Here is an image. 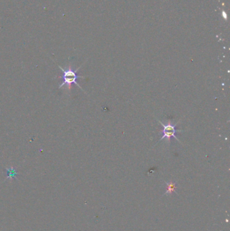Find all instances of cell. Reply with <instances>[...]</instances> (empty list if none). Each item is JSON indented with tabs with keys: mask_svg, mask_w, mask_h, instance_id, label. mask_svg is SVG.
Returning <instances> with one entry per match:
<instances>
[{
	"mask_svg": "<svg viewBox=\"0 0 230 231\" xmlns=\"http://www.w3.org/2000/svg\"><path fill=\"white\" fill-rule=\"evenodd\" d=\"M82 66V65H81L79 68H77L76 70H73V68H72L70 64L67 69H64L62 68V66L58 65L59 68L60 70H62V72H63V77H62L63 81H62V83L59 85V88H62V87H64V86H66V87L68 88L67 89L68 90V91L70 92L71 90V87H72V84H75V85L78 86L82 91H85L82 89V88L80 87V85L77 83V79H78V78H82V79L85 78V77L78 76V75L77 74V72H78V70L80 68V67Z\"/></svg>",
	"mask_w": 230,
	"mask_h": 231,
	"instance_id": "obj_1",
	"label": "cell"
},
{
	"mask_svg": "<svg viewBox=\"0 0 230 231\" xmlns=\"http://www.w3.org/2000/svg\"><path fill=\"white\" fill-rule=\"evenodd\" d=\"M158 121L163 127V130L162 131L163 136L159 141H162L163 139H166L167 140L168 143H170V141H171V138L173 137L174 139H175L176 140H177V141H179V143H182L181 141H180V140L178 139L177 136L175 135L176 133L181 132L182 131L181 130H177V129H176V125L178 124V123H179V122H178V123H176V124H173L170 121H169L167 124H164L163 123L161 122L160 120H158Z\"/></svg>",
	"mask_w": 230,
	"mask_h": 231,
	"instance_id": "obj_2",
	"label": "cell"
},
{
	"mask_svg": "<svg viewBox=\"0 0 230 231\" xmlns=\"http://www.w3.org/2000/svg\"><path fill=\"white\" fill-rule=\"evenodd\" d=\"M165 184L167 185V191L165 193V195H170L173 193V192H176L175 189H176V184L173 182L170 183H167L165 182Z\"/></svg>",
	"mask_w": 230,
	"mask_h": 231,
	"instance_id": "obj_3",
	"label": "cell"
},
{
	"mask_svg": "<svg viewBox=\"0 0 230 231\" xmlns=\"http://www.w3.org/2000/svg\"><path fill=\"white\" fill-rule=\"evenodd\" d=\"M6 171H7L8 173V178H16L18 173H17L16 170H15V168L14 167L6 168Z\"/></svg>",
	"mask_w": 230,
	"mask_h": 231,
	"instance_id": "obj_4",
	"label": "cell"
}]
</instances>
